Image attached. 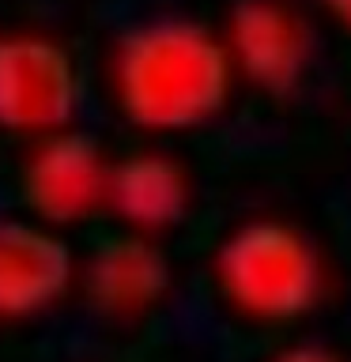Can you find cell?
I'll use <instances>...</instances> for the list:
<instances>
[{
    "instance_id": "1",
    "label": "cell",
    "mask_w": 351,
    "mask_h": 362,
    "mask_svg": "<svg viewBox=\"0 0 351 362\" xmlns=\"http://www.w3.org/2000/svg\"><path fill=\"white\" fill-rule=\"evenodd\" d=\"M234 79L223 38L192 19L132 27L110 61L113 102L147 132H189L215 121L231 102Z\"/></svg>"
},
{
    "instance_id": "2",
    "label": "cell",
    "mask_w": 351,
    "mask_h": 362,
    "mask_svg": "<svg viewBox=\"0 0 351 362\" xmlns=\"http://www.w3.org/2000/svg\"><path fill=\"white\" fill-rule=\"evenodd\" d=\"M212 276L234 313L265 325L299 321L328 294L321 249L287 219L238 223L215 253Z\"/></svg>"
},
{
    "instance_id": "3",
    "label": "cell",
    "mask_w": 351,
    "mask_h": 362,
    "mask_svg": "<svg viewBox=\"0 0 351 362\" xmlns=\"http://www.w3.org/2000/svg\"><path fill=\"white\" fill-rule=\"evenodd\" d=\"M79 102L76 61L42 30L0 34V129L45 136L72 124Z\"/></svg>"
},
{
    "instance_id": "4",
    "label": "cell",
    "mask_w": 351,
    "mask_h": 362,
    "mask_svg": "<svg viewBox=\"0 0 351 362\" xmlns=\"http://www.w3.org/2000/svg\"><path fill=\"white\" fill-rule=\"evenodd\" d=\"M110 158L102 147L72 129L38 136L19 166V197L34 219L50 226H76L106 208Z\"/></svg>"
},
{
    "instance_id": "5",
    "label": "cell",
    "mask_w": 351,
    "mask_h": 362,
    "mask_svg": "<svg viewBox=\"0 0 351 362\" xmlns=\"http://www.w3.org/2000/svg\"><path fill=\"white\" fill-rule=\"evenodd\" d=\"M79 260L57 226L34 215L0 219V321L53 310L76 287Z\"/></svg>"
},
{
    "instance_id": "6",
    "label": "cell",
    "mask_w": 351,
    "mask_h": 362,
    "mask_svg": "<svg viewBox=\"0 0 351 362\" xmlns=\"http://www.w3.org/2000/svg\"><path fill=\"white\" fill-rule=\"evenodd\" d=\"M223 45L234 72L265 95H291L313 53V34L287 0H242L226 19Z\"/></svg>"
},
{
    "instance_id": "7",
    "label": "cell",
    "mask_w": 351,
    "mask_h": 362,
    "mask_svg": "<svg viewBox=\"0 0 351 362\" xmlns=\"http://www.w3.org/2000/svg\"><path fill=\"white\" fill-rule=\"evenodd\" d=\"M76 287H84L87 302L102 317L136 321L151 313L170 291V260L151 234L121 230L106 238L84 264Z\"/></svg>"
},
{
    "instance_id": "8",
    "label": "cell",
    "mask_w": 351,
    "mask_h": 362,
    "mask_svg": "<svg viewBox=\"0 0 351 362\" xmlns=\"http://www.w3.org/2000/svg\"><path fill=\"white\" fill-rule=\"evenodd\" d=\"M192 181L174 155L136 151L110 163L106 208L136 234H163L189 215Z\"/></svg>"
},
{
    "instance_id": "9",
    "label": "cell",
    "mask_w": 351,
    "mask_h": 362,
    "mask_svg": "<svg viewBox=\"0 0 351 362\" xmlns=\"http://www.w3.org/2000/svg\"><path fill=\"white\" fill-rule=\"evenodd\" d=\"M268 362H347V358L321 344H291V347H280Z\"/></svg>"
},
{
    "instance_id": "10",
    "label": "cell",
    "mask_w": 351,
    "mask_h": 362,
    "mask_svg": "<svg viewBox=\"0 0 351 362\" xmlns=\"http://www.w3.org/2000/svg\"><path fill=\"white\" fill-rule=\"evenodd\" d=\"M325 4H328V11H333V16L351 30V0H325Z\"/></svg>"
}]
</instances>
